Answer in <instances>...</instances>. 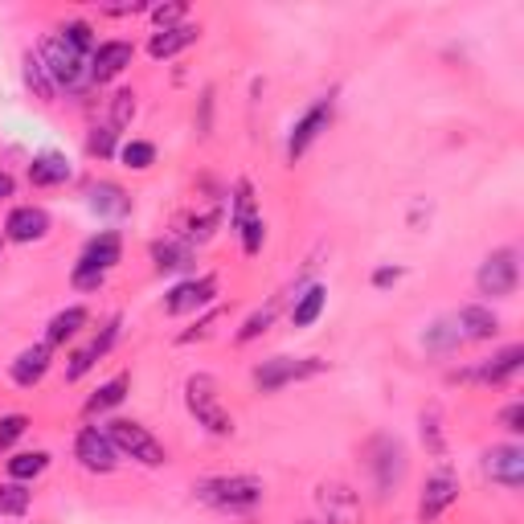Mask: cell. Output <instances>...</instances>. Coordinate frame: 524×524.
Segmentation results:
<instances>
[{"mask_svg": "<svg viewBox=\"0 0 524 524\" xmlns=\"http://www.w3.org/2000/svg\"><path fill=\"white\" fill-rule=\"evenodd\" d=\"M201 504L217 508V512H250L262 504V479L254 475H213V479H201L193 488Z\"/></svg>", "mask_w": 524, "mask_h": 524, "instance_id": "6da1fadb", "label": "cell"}, {"mask_svg": "<svg viewBox=\"0 0 524 524\" xmlns=\"http://www.w3.org/2000/svg\"><path fill=\"white\" fill-rule=\"evenodd\" d=\"M119 254H123L119 234H115V230H99L91 242H86L82 258L74 262V275H70V283H74L78 291H99V287H103V279H107V271L119 262Z\"/></svg>", "mask_w": 524, "mask_h": 524, "instance_id": "7a4b0ae2", "label": "cell"}, {"mask_svg": "<svg viewBox=\"0 0 524 524\" xmlns=\"http://www.w3.org/2000/svg\"><path fill=\"white\" fill-rule=\"evenodd\" d=\"M185 406L209 434H234V414L222 406V393L209 373H193L185 381Z\"/></svg>", "mask_w": 524, "mask_h": 524, "instance_id": "3957f363", "label": "cell"}, {"mask_svg": "<svg viewBox=\"0 0 524 524\" xmlns=\"http://www.w3.org/2000/svg\"><path fill=\"white\" fill-rule=\"evenodd\" d=\"M107 439L115 443L119 455L136 459V463H144V467H164V463H168L164 443L156 439V434H152L148 426L131 422V418H115V422H107Z\"/></svg>", "mask_w": 524, "mask_h": 524, "instance_id": "277c9868", "label": "cell"}, {"mask_svg": "<svg viewBox=\"0 0 524 524\" xmlns=\"http://www.w3.org/2000/svg\"><path fill=\"white\" fill-rule=\"evenodd\" d=\"M41 62H46L54 86H66V91H78V86L91 82V74H86V54H78L62 33L41 46Z\"/></svg>", "mask_w": 524, "mask_h": 524, "instance_id": "5b68a950", "label": "cell"}, {"mask_svg": "<svg viewBox=\"0 0 524 524\" xmlns=\"http://www.w3.org/2000/svg\"><path fill=\"white\" fill-rule=\"evenodd\" d=\"M324 369H328V365H324V361H316V357H303V361L275 357V361H262V365L254 369V385H258L262 393H275V389H283V385H291V381L320 377Z\"/></svg>", "mask_w": 524, "mask_h": 524, "instance_id": "8992f818", "label": "cell"}, {"mask_svg": "<svg viewBox=\"0 0 524 524\" xmlns=\"http://www.w3.org/2000/svg\"><path fill=\"white\" fill-rule=\"evenodd\" d=\"M479 291L492 295V299H504L516 291L520 283V267H516V250H492L484 262H479V275H475Z\"/></svg>", "mask_w": 524, "mask_h": 524, "instance_id": "52a82bcc", "label": "cell"}, {"mask_svg": "<svg viewBox=\"0 0 524 524\" xmlns=\"http://www.w3.org/2000/svg\"><path fill=\"white\" fill-rule=\"evenodd\" d=\"M74 455H78V463H82L86 471H95V475H107V471H115V463H119L115 443L107 439V430H99V426H86V430H78V439H74Z\"/></svg>", "mask_w": 524, "mask_h": 524, "instance_id": "ba28073f", "label": "cell"}, {"mask_svg": "<svg viewBox=\"0 0 524 524\" xmlns=\"http://www.w3.org/2000/svg\"><path fill=\"white\" fill-rule=\"evenodd\" d=\"M455 500H459V479H455V471L439 467V471H434V475L426 479V488H422L418 520H422V524H434V520H439Z\"/></svg>", "mask_w": 524, "mask_h": 524, "instance_id": "9c48e42d", "label": "cell"}, {"mask_svg": "<svg viewBox=\"0 0 524 524\" xmlns=\"http://www.w3.org/2000/svg\"><path fill=\"white\" fill-rule=\"evenodd\" d=\"M217 299V279L213 275H201V279H185L168 291L164 299V312L168 316H189L197 308H209V303Z\"/></svg>", "mask_w": 524, "mask_h": 524, "instance_id": "30bf717a", "label": "cell"}, {"mask_svg": "<svg viewBox=\"0 0 524 524\" xmlns=\"http://www.w3.org/2000/svg\"><path fill=\"white\" fill-rule=\"evenodd\" d=\"M131 58H136L131 41H99L95 54L86 58V74H91V82H111L131 66Z\"/></svg>", "mask_w": 524, "mask_h": 524, "instance_id": "8fae6325", "label": "cell"}, {"mask_svg": "<svg viewBox=\"0 0 524 524\" xmlns=\"http://www.w3.org/2000/svg\"><path fill=\"white\" fill-rule=\"evenodd\" d=\"M328 123H332V99H320L316 107H308L303 111V119L291 127V140H287V156L291 160H299L303 152H308L324 131H328Z\"/></svg>", "mask_w": 524, "mask_h": 524, "instance_id": "7c38bea8", "label": "cell"}, {"mask_svg": "<svg viewBox=\"0 0 524 524\" xmlns=\"http://www.w3.org/2000/svg\"><path fill=\"white\" fill-rule=\"evenodd\" d=\"M484 475L508 492L524 488V451L520 447H492L484 455Z\"/></svg>", "mask_w": 524, "mask_h": 524, "instance_id": "4fadbf2b", "label": "cell"}, {"mask_svg": "<svg viewBox=\"0 0 524 524\" xmlns=\"http://www.w3.org/2000/svg\"><path fill=\"white\" fill-rule=\"evenodd\" d=\"M50 234V213L41 205H17L5 217V238L9 242H41Z\"/></svg>", "mask_w": 524, "mask_h": 524, "instance_id": "5bb4252c", "label": "cell"}, {"mask_svg": "<svg viewBox=\"0 0 524 524\" xmlns=\"http://www.w3.org/2000/svg\"><path fill=\"white\" fill-rule=\"evenodd\" d=\"M373 475H377V488L381 492H393L402 484L406 475V451L398 439H377L373 443Z\"/></svg>", "mask_w": 524, "mask_h": 524, "instance_id": "9a60e30c", "label": "cell"}, {"mask_svg": "<svg viewBox=\"0 0 524 524\" xmlns=\"http://www.w3.org/2000/svg\"><path fill=\"white\" fill-rule=\"evenodd\" d=\"M316 504L324 508L328 524H361V500H357L353 488H344V484H320Z\"/></svg>", "mask_w": 524, "mask_h": 524, "instance_id": "2e32d148", "label": "cell"}, {"mask_svg": "<svg viewBox=\"0 0 524 524\" xmlns=\"http://www.w3.org/2000/svg\"><path fill=\"white\" fill-rule=\"evenodd\" d=\"M455 328H459L463 340H492L500 332V320L488 308H479V303H467V308H459V316H455Z\"/></svg>", "mask_w": 524, "mask_h": 524, "instance_id": "e0dca14e", "label": "cell"}, {"mask_svg": "<svg viewBox=\"0 0 524 524\" xmlns=\"http://www.w3.org/2000/svg\"><path fill=\"white\" fill-rule=\"evenodd\" d=\"M46 373H50V344H33V348H25V353L13 361V381L21 389H33Z\"/></svg>", "mask_w": 524, "mask_h": 524, "instance_id": "ac0fdd59", "label": "cell"}, {"mask_svg": "<svg viewBox=\"0 0 524 524\" xmlns=\"http://www.w3.org/2000/svg\"><path fill=\"white\" fill-rule=\"evenodd\" d=\"M70 160L62 156V152H41V156H33V164H29V181L33 185H41V189H50V185H66L70 181Z\"/></svg>", "mask_w": 524, "mask_h": 524, "instance_id": "d6986e66", "label": "cell"}, {"mask_svg": "<svg viewBox=\"0 0 524 524\" xmlns=\"http://www.w3.org/2000/svg\"><path fill=\"white\" fill-rule=\"evenodd\" d=\"M193 41H197V25L156 29V33H152V41H148V54H152L156 62H164V58H172V54H181V50H189Z\"/></svg>", "mask_w": 524, "mask_h": 524, "instance_id": "ffe728a7", "label": "cell"}, {"mask_svg": "<svg viewBox=\"0 0 524 524\" xmlns=\"http://www.w3.org/2000/svg\"><path fill=\"white\" fill-rule=\"evenodd\" d=\"M152 258H156V271H189L193 246L181 238H164V242H152Z\"/></svg>", "mask_w": 524, "mask_h": 524, "instance_id": "44dd1931", "label": "cell"}, {"mask_svg": "<svg viewBox=\"0 0 524 524\" xmlns=\"http://www.w3.org/2000/svg\"><path fill=\"white\" fill-rule=\"evenodd\" d=\"M520 365H524V348H520V344H512V348H504L500 357H492V361H488L484 369H475V373H467V377L496 385V381H508L512 373H520Z\"/></svg>", "mask_w": 524, "mask_h": 524, "instance_id": "7402d4cb", "label": "cell"}, {"mask_svg": "<svg viewBox=\"0 0 524 524\" xmlns=\"http://www.w3.org/2000/svg\"><path fill=\"white\" fill-rule=\"evenodd\" d=\"M324 303H328V291L316 283V287H308L299 299H295V308H291V324L295 328H312L316 320H320V312H324Z\"/></svg>", "mask_w": 524, "mask_h": 524, "instance_id": "603a6c76", "label": "cell"}, {"mask_svg": "<svg viewBox=\"0 0 524 524\" xmlns=\"http://www.w3.org/2000/svg\"><path fill=\"white\" fill-rule=\"evenodd\" d=\"M82 328H86V308H66V312H58V316L50 320L46 344H50V348H54V344H66V340H74Z\"/></svg>", "mask_w": 524, "mask_h": 524, "instance_id": "cb8c5ba5", "label": "cell"}, {"mask_svg": "<svg viewBox=\"0 0 524 524\" xmlns=\"http://www.w3.org/2000/svg\"><path fill=\"white\" fill-rule=\"evenodd\" d=\"M127 389H131V377H127V373L111 377L107 385H99V389H95V398L86 402V414H103V410H115V406L127 398Z\"/></svg>", "mask_w": 524, "mask_h": 524, "instance_id": "d4e9b609", "label": "cell"}, {"mask_svg": "<svg viewBox=\"0 0 524 524\" xmlns=\"http://www.w3.org/2000/svg\"><path fill=\"white\" fill-rule=\"evenodd\" d=\"M25 86H29L37 99H46V103L58 95V86H54L46 62H41V54H25Z\"/></svg>", "mask_w": 524, "mask_h": 524, "instance_id": "484cf974", "label": "cell"}, {"mask_svg": "<svg viewBox=\"0 0 524 524\" xmlns=\"http://www.w3.org/2000/svg\"><path fill=\"white\" fill-rule=\"evenodd\" d=\"M46 467H50V455H46V451H21V455L9 459V475L17 479V484H29V479H37Z\"/></svg>", "mask_w": 524, "mask_h": 524, "instance_id": "4316f807", "label": "cell"}, {"mask_svg": "<svg viewBox=\"0 0 524 524\" xmlns=\"http://www.w3.org/2000/svg\"><path fill=\"white\" fill-rule=\"evenodd\" d=\"M91 205H95V213H127L131 209V201L123 197L119 185H95L91 189Z\"/></svg>", "mask_w": 524, "mask_h": 524, "instance_id": "83f0119b", "label": "cell"}, {"mask_svg": "<svg viewBox=\"0 0 524 524\" xmlns=\"http://www.w3.org/2000/svg\"><path fill=\"white\" fill-rule=\"evenodd\" d=\"M29 512V488L25 484H0V516H25Z\"/></svg>", "mask_w": 524, "mask_h": 524, "instance_id": "f1b7e54d", "label": "cell"}, {"mask_svg": "<svg viewBox=\"0 0 524 524\" xmlns=\"http://www.w3.org/2000/svg\"><path fill=\"white\" fill-rule=\"evenodd\" d=\"M119 160H123L127 168L144 172V168H152V164H156V144H148V140H131V144H123V148H119Z\"/></svg>", "mask_w": 524, "mask_h": 524, "instance_id": "f546056e", "label": "cell"}, {"mask_svg": "<svg viewBox=\"0 0 524 524\" xmlns=\"http://www.w3.org/2000/svg\"><path fill=\"white\" fill-rule=\"evenodd\" d=\"M426 348H434V353H447V348H455L463 336H459V328L455 324H447V320H439V324H430L426 328Z\"/></svg>", "mask_w": 524, "mask_h": 524, "instance_id": "4dcf8cb0", "label": "cell"}, {"mask_svg": "<svg viewBox=\"0 0 524 524\" xmlns=\"http://www.w3.org/2000/svg\"><path fill=\"white\" fill-rule=\"evenodd\" d=\"M275 312H279V303H267L262 312H254L246 324H242V332H238V344H250V340H258L262 332H267L271 324H275Z\"/></svg>", "mask_w": 524, "mask_h": 524, "instance_id": "1f68e13d", "label": "cell"}, {"mask_svg": "<svg viewBox=\"0 0 524 524\" xmlns=\"http://www.w3.org/2000/svg\"><path fill=\"white\" fill-rule=\"evenodd\" d=\"M250 217H258L254 213V189H250V181H238V189H234V217H230L234 230H242Z\"/></svg>", "mask_w": 524, "mask_h": 524, "instance_id": "d6a6232c", "label": "cell"}, {"mask_svg": "<svg viewBox=\"0 0 524 524\" xmlns=\"http://www.w3.org/2000/svg\"><path fill=\"white\" fill-rule=\"evenodd\" d=\"M62 37L70 41V46H74L78 54H86V58L95 54V37H91V25H86V21H70V25L62 29Z\"/></svg>", "mask_w": 524, "mask_h": 524, "instance_id": "836d02e7", "label": "cell"}, {"mask_svg": "<svg viewBox=\"0 0 524 524\" xmlns=\"http://www.w3.org/2000/svg\"><path fill=\"white\" fill-rule=\"evenodd\" d=\"M25 430H29V418H25V414H5V418H0V451H9Z\"/></svg>", "mask_w": 524, "mask_h": 524, "instance_id": "e575fe53", "label": "cell"}, {"mask_svg": "<svg viewBox=\"0 0 524 524\" xmlns=\"http://www.w3.org/2000/svg\"><path fill=\"white\" fill-rule=\"evenodd\" d=\"M131 115H136V95H131V91H119V95L111 99V131L127 127Z\"/></svg>", "mask_w": 524, "mask_h": 524, "instance_id": "d590c367", "label": "cell"}, {"mask_svg": "<svg viewBox=\"0 0 524 524\" xmlns=\"http://www.w3.org/2000/svg\"><path fill=\"white\" fill-rule=\"evenodd\" d=\"M422 443L434 451V455H447V443H443V426H439V414H422Z\"/></svg>", "mask_w": 524, "mask_h": 524, "instance_id": "8d00e7d4", "label": "cell"}, {"mask_svg": "<svg viewBox=\"0 0 524 524\" xmlns=\"http://www.w3.org/2000/svg\"><path fill=\"white\" fill-rule=\"evenodd\" d=\"M238 234H242V250H246V254H258V250H262V238H267V226H262V217H250V222H246Z\"/></svg>", "mask_w": 524, "mask_h": 524, "instance_id": "74e56055", "label": "cell"}, {"mask_svg": "<svg viewBox=\"0 0 524 524\" xmlns=\"http://www.w3.org/2000/svg\"><path fill=\"white\" fill-rule=\"evenodd\" d=\"M99 361V353H95V348H82V353H74L70 357V365H66V381H78V377H86V373H91V365Z\"/></svg>", "mask_w": 524, "mask_h": 524, "instance_id": "f35d334b", "label": "cell"}, {"mask_svg": "<svg viewBox=\"0 0 524 524\" xmlns=\"http://www.w3.org/2000/svg\"><path fill=\"white\" fill-rule=\"evenodd\" d=\"M181 17H185V5H160V9H152L156 29H177V25H181Z\"/></svg>", "mask_w": 524, "mask_h": 524, "instance_id": "ab89813d", "label": "cell"}, {"mask_svg": "<svg viewBox=\"0 0 524 524\" xmlns=\"http://www.w3.org/2000/svg\"><path fill=\"white\" fill-rule=\"evenodd\" d=\"M91 156H111L115 152V131L111 127H95V136H91Z\"/></svg>", "mask_w": 524, "mask_h": 524, "instance_id": "60d3db41", "label": "cell"}, {"mask_svg": "<svg viewBox=\"0 0 524 524\" xmlns=\"http://www.w3.org/2000/svg\"><path fill=\"white\" fill-rule=\"evenodd\" d=\"M500 422H504V430H512V434H524V406H520V402H512V406H504V414H500Z\"/></svg>", "mask_w": 524, "mask_h": 524, "instance_id": "b9f144b4", "label": "cell"}, {"mask_svg": "<svg viewBox=\"0 0 524 524\" xmlns=\"http://www.w3.org/2000/svg\"><path fill=\"white\" fill-rule=\"evenodd\" d=\"M398 279H402L398 267H381V271H373V287H393Z\"/></svg>", "mask_w": 524, "mask_h": 524, "instance_id": "7bdbcfd3", "label": "cell"}, {"mask_svg": "<svg viewBox=\"0 0 524 524\" xmlns=\"http://www.w3.org/2000/svg\"><path fill=\"white\" fill-rule=\"evenodd\" d=\"M5 197H13V177H9V172H0V201H5Z\"/></svg>", "mask_w": 524, "mask_h": 524, "instance_id": "ee69618b", "label": "cell"}, {"mask_svg": "<svg viewBox=\"0 0 524 524\" xmlns=\"http://www.w3.org/2000/svg\"><path fill=\"white\" fill-rule=\"evenodd\" d=\"M0 250H5V238H0Z\"/></svg>", "mask_w": 524, "mask_h": 524, "instance_id": "f6af8a7d", "label": "cell"}, {"mask_svg": "<svg viewBox=\"0 0 524 524\" xmlns=\"http://www.w3.org/2000/svg\"><path fill=\"white\" fill-rule=\"evenodd\" d=\"M308 524H316V520H308Z\"/></svg>", "mask_w": 524, "mask_h": 524, "instance_id": "bcb514c9", "label": "cell"}]
</instances>
